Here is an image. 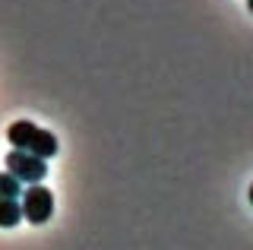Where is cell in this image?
<instances>
[{"label": "cell", "instance_id": "cell-7", "mask_svg": "<svg viewBox=\"0 0 253 250\" xmlns=\"http://www.w3.org/2000/svg\"><path fill=\"white\" fill-rule=\"evenodd\" d=\"M250 206H253V184H250Z\"/></svg>", "mask_w": 253, "mask_h": 250}, {"label": "cell", "instance_id": "cell-5", "mask_svg": "<svg viewBox=\"0 0 253 250\" xmlns=\"http://www.w3.org/2000/svg\"><path fill=\"white\" fill-rule=\"evenodd\" d=\"M19 193H22V184L16 181L10 171H3L0 174V200H19Z\"/></svg>", "mask_w": 253, "mask_h": 250}, {"label": "cell", "instance_id": "cell-4", "mask_svg": "<svg viewBox=\"0 0 253 250\" xmlns=\"http://www.w3.org/2000/svg\"><path fill=\"white\" fill-rule=\"evenodd\" d=\"M22 222L19 200H0V228H16Z\"/></svg>", "mask_w": 253, "mask_h": 250}, {"label": "cell", "instance_id": "cell-3", "mask_svg": "<svg viewBox=\"0 0 253 250\" xmlns=\"http://www.w3.org/2000/svg\"><path fill=\"white\" fill-rule=\"evenodd\" d=\"M19 209H22V218L32 225H44L47 218L54 215V197H51V190L42 184H32L29 190H26V197H22L19 203Z\"/></svg>", "mask_w": 253, "mask_h": 250}, {"label": "cell", "instance_id": "cell-1", "mask_svg": "<svg viewBox=\"0 0 253 250\" xmlns=\"http://www.w3.org/2000/svg\"><path fill=\"white\" fill-rule=\"evenodd\" d=\"M6 139H10L13 149H22L29 155H35V159H54V155L60 152L57 146V136L51 133V130H42L38 124L32 121H16L6 127Z\"/></svg>", "mask_w": 253, "mask_h": 250}, {"label": "cell", "instance_id": "cell-2", "mask_svg": "<svg viewBox=\"0 0 253 250\" xmlns=\"http://www.w3.org/2000/svg\"><path fill=\"white\" fill-rule=\"evenodd\" d=\"M6 171H10L19 184H42L44 174H47V162L35 159V155H29L22 149H13L6 155Z\"/></svg>", "mask_w": 253, "mask_h": 250}, {"label": "cell", "instance_id": "cell-6", "mask_svg": "<svg viewBox=\"0 0 253 250\" xmlns=\"http://www.w3.org/2000/svg\"><path fill=\"white\" fill-rule=\"evenodd\" d=\"M247 10H250V13H253V0H247Z\"/></svg>", "mask_w": 253, "mask_h": 250}]
</instances>
